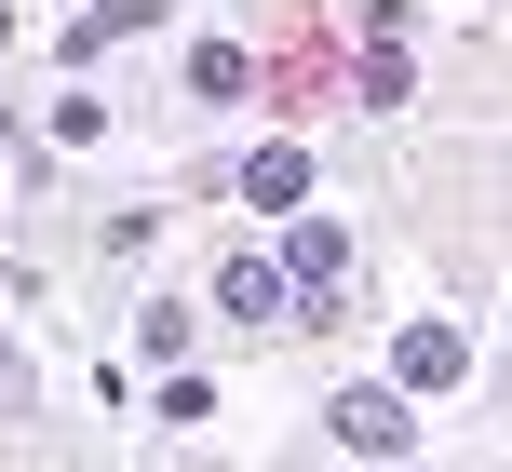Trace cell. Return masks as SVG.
<instances>
[{
  "instance_id": "obj_1",
  "label": "cell",
  "mask_w": 512,
  "mask_h": 472,
  "mask_svg": "<svg viewBox=\"0 0 512 472\" xmlns=\"http://www.w3.org/2000/svg\"><path fill=\"white\" fill-rule=\"evenodd\" d=\"M391 378H405V392H445V378H472V324H445V311H418L405 338H391Z\"/></svg>"
},
{
  "instance_id": "obj_2",
  "label": "cell",
  "mask_w": 512,
  "mask_h": 472,
  "mask_svg": "<svg viewBox=\"0 0 512 472\" xmlns=\"http://www.w3.org/2000/svg\"><path fill=\"white\" fill-rule=\"evenodd\" d=\"M337 446H351V459H405L418 446V419H405V392H337Z\"/></svg>"
},
{
  "instance_id": "obj_3",
  "label": "cell",
  "mask_w": 512,
  "mask_h": 472,
  "mask_svg": "<svg viewBox=\"0 0 512 472\" xmlns=\"http://www.w3.org/2000/svg\"><path fill=\"white\" fill-rule=\"evenodd\" d=\"M283 284L337 297V284H351V230H337V216H297V230H283Z\"/></svg>"
},
{
  "instance_id": "obj_4",
  "label": "cell",
  "mask_w": 512,
  "mask_h": 472,
  "mask_svg": "<svg viewBox=\"0 0 512 472\" xmlns=\"http://www.w3.org/2000/svg\"><path fill=\"white\" fill-rule=\"evenodd\" d=\"M216 311H230V324H283V311H297L283 257H230V270H216Z\"/></svg>"
},
{
  "instance_id": "obj_5",
  "label": "cell",
  "mask_w": 512,
  "mask_h": 472,
  "mask_svg": "<svg viewBox=\"0 0 512 472\" xmlns=\"http://www.w3.org/2000/svg\"><path fill=\"white\" fill-rule=\"evenodd\" d=\"M243 203H256V216H297V203H310V149H256V162H243Z\"/></svg>"
},
{
  "instance_id": "obj_6",
  "label": "cell",
  "mask_w": 512,
  "mask_h": 472,
  "mask_svg": "<svg viewBox=\"0 0 512 472\" xmlns=\"http://www.w3.org/2000/svg\"><path fill=\"white\" fill-rule=\"evenodd\" d=\"M189 95H216V108L256 95V54H243V41H203V54H189Z\"/></svg>"
},
{
  "instance_id": "obj_7",
  "label": "cell",
  "mask_w": 512,
  "mask_h": 472,
  "mask_svg": "<svg viewBox=\"0 0 512 472\" xmlns=\"http://www.w3.org/2000/svg\"><path fill=\"white\" fill-rule=\"evenodd\" d=\"M135 27H162V0H95V14L68 27V54H95V41H135Z\"/></svg>"
},
{
  "instance_id": "obj_8",
  "label": "cell",
  "mask_w": 512,
  "mask_h": 472,
  "mask_svg": "<svg viewBox=\"0 0 512 472\" xmlns=\"http://www.w3.org/2000/svg\"><path fill=\"white\" fill-rule=\"evenodd\" d=\"M149 419H162V432H203V419H216V392H203V378H162V405H149Z\"/></svg>"
},
{
  "instance_id": "obj_9",
  "label": "cell",
  "mask_w": 512,
  "mask_h": 472,
  "mask_svg": "<svg viewBox=\"0 0 512 472\" xmlns=\"http://www.w3.org/2000/svg\"><path fill=\"white\" fill-rule=\"evenodd\" d=\"M0 41H14V0H0Z\"/></svg>"
}]
</instances>
